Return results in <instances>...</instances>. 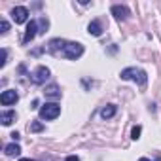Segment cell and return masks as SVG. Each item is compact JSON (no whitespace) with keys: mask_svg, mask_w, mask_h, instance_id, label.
<instances>
[{"mask_svg":"<svg viewBox=\"0 0 161 161\" xmlns=\"http://www.w3.org/2000/svg\"><path fill=\"white\" fill-rule=\"evenodd\" d=\"M19 161H34V159H29V157H23V159H19Z\"/></svg>","mask_w":161,"mask_h":161,"instance_id":"cell-19","label":"cell"},{"mask_svg":"<svg viewBox=\"0 0 161 161\" xmlns=\"http://www.w3.org/2000/svg\"><path fill=\"white\" fill-rule=\"evenodd\" d=\"M17 101H19V95H17L15 89H6L2 95H0V103H2L4 106H12V104H15Z\"/></svg>","mask_w":161,"mask_h":161,"instance_id":"cell-6","label":"cell"},{"mask_svg":"<svg viewBox=\"0 0 161 161\" xmlns=\"http://www.w3.org/2000/svg\"><path fill=\"white\" fill-rule=\"evenodd\" d=\"M29 10L25 8V6H15L14 10H12V19L15 21V25H23V23H27L29 21Z\"/></svg>","mask_w":161,"mask_h":161,"instance_id":"cell-5","label":"cell"},{"mask_svg":"<svg viewBox=\"0 0 161 161\" xmlns=\"http://www.w3.org/2000/svg\"><path fill=\"white\" fill-rule=\"evenodd\" d=\"M140 133H142V127H140V125H135V127L131 129V138H133V140H138V138H140Z\"/></svg>","mask_w":161,"mask_h":161,"instance_id":"cell-14","label":"cell"},{"mask_svg":"<svg viewBox=\"0 0 161 161\" xmlns=\"http://www.w3.org/2000/svg\"><path fill=\"white\" fill-rule=\"evenodd\" d=\"M4 152H6V155H8V157H17V155L21 153V146L14 142V144H8V146L4 148Z\"/></svg>","mask_w":161,"mask_h":161,"instance_id":"cell-12","label":"cell"},{"mask_svg":"<svg viewBox=\"0 0 161 161\" xmlns=\"http://www.w3.org/2000/svg\"><path fill=\"white\" fill-rule=\"evenodd\" d=\"M138 161H152V159H148V157H140Z\"/></svg>","mask_w":161,"mask_h":161,"instance_id":"cell-18","label":"cell"},{"mask_svg":"<svg viewBox=\"0 0 161 161\" xmlns=\"http://www.w3.org/2000/svg\"><path fill=\"white\" fill-rule=\"evenodd\" d=\"M119 78L121 80H125V82H135L138 87H146V84H148V74H146V70H142V68H138V66H127V68H123L121 72H119Z\"/></svg>","mask_w":161,"mask_h":161,"instance_id":"cell-2","label":"cell"},{"mask_svg":"<svg viewBox=\"0 0 161 161\" xmlns=\"http://www.w3.org/2000/svg\"><path fill=\"white\" fill-rule=\"evenodd\" d=\"M112 15L118 19V21H125L129 15H131V12H129V8L127 6H119V4H116V6H112Z\"/></svg>","mask_w":161,"mask_h":161,"instance_id":"cell-7","label":"cell"},{"mask_svg":"<svg viewBox=\"0 0 161 161\" xmlns=\"http://www.w3.org/2000/svg\"><path fill=\"white\" fill-rule=\"evenodd\" d=\"M44 129V125L40 123V121H32L31 125H29V131H34V133H38V131H42Z\"/></svg>","mask_w":161,"mask_h":161,"instance_id":"cell-15","label":"cell"},{"mask_svg":"<svg viewBox=\"0 0 161 161\" xmlns=\"http://www.w3.org/2000/svg\"><path fill=\"white\" fill-rule=\"evenodd\" d=\"M46 95H49V97H61V91H59L57 86H49V87L46 89Z\"/></svg>","mask_w":161,"mask_h":161,"instance_id":"cell-13","label":"cell"},{"mask_svg":"<svg viewBox=\"0 0 161 161\" xmlns=\"http://www.w3.org/2000/svg\"><path fill=\"white\" fill-rule=\"evenodd\" d=\"M15 118H17V114L14 110H6V112H2V116H0V121H2V125H12L15 121Z\"/></svg>","mask_w":161,"mask_h":161,"instance_id":"cell-10","label":"cell"},{"mask_svg":"<svg viewBox=\"0 0 161 161\" xmlns=\"http://www.w3.org/2000/svg\"><path fill=\"white\" fill-rule=\"evenodd\" d=\"M8 29H10V23H8L6 19H2V34H6V32H8Z\"/></svg>","mask_w":161,"mask_h":161,"instance_id":"cell-16","label":"cell"},{"mask_svg":"<svg viewBox=\"0 0 161 161\" xmlns=\"http://www.w3.org/2000/svg\"><path fill=\"white\" fill-rule=\"evenodd\" d=\"M87 32L93 34V36H101V34H103V25H101V21H99V19H93V21L87 25Z\"/></svg>","mask_w":161,"mask_h":161,"instance_id":"cell-9","label":"cell"},{"mask_svg":"<svg viewBox=\"0 0 161 161\" xmlns=\"http://www.w3.org/2000/svg\"><path fill=\"white\" fill-rule=\"evenodd\" d=\"M116 112H118V106H116V104H108V106H104V108L101 110V118H103V119H110V118L116 116Z\"/></svg>","mask_w":161,"mask_h":161,"instance_id":"cell-11","label":"cell"},{"mask_svg":"<svg viewBox=\"0 0 161 161\" xmlns=\"http://www.w3.org/2000/svg\"><path fill=\"white\" fill-rule=\"evenodd\" d=\"M49 68L47 66H38L32 74H31V82L34 84V86H40V84H44L46 82V80L49 78Z\"/></svg>","mask_w":161,"mask_h":161,"instance_id":"cell-4","label":"cell"},{"mask_svg":"<svg viewBox=\"0 0 161 161\" xmlns=\"http://www.w3.org/2000/svg\"><path fill=\"white\" fill-rule=\"evenodd\" d=\"M47 49L53 53V55H61L68 61H76L84 55V46L80 42H68V40H61V38H55L49 42Z\"/></svg>","mask_w":161,"mask_h":161,"instance_id":"cell-1","label":"cell"},{"mask_svg":"<svg viewBox=\"0 0 161 161\" xmlns=\"http://www.w3.org/2000/svg\"><path fill=\"white\" fill-rule=\"evenodd\" d=\"M36 34H38V21H31V23L27 25V31H25L23 42H25V44H29V42H31Z\"/></svg>","mask_w":161,"mask_h":161,"instance_id":"cell-8","label":"cell"},{"mask_svg":"<svg viewBox=\"0 0 161 161\" xmlns=\"http://www.w3.org/2000/svg\"><path fill=\"white\" fill-rule=\"evenodd\" d=\"M61 116V106L57 103H46L42 108H40V118L46 119V121H51V119H57Z\"/></svg>","mask_w":161,"mask_h":161,"instance_id":"cell-3","label":"cell"},{"mask_svg":"<svg viewBox=\"0 0 161 161\" xmlns=\"http://www.w3.org/2000/svg\"><path fill=\"white\" fill-rule=\"evenodd\" d=\"M66 161H80V157H78V155H68Z\"/></svg>","mask_w":161,"mask_h":161,"instance_id":"cell-17","label":"cell"}]
</instances>
